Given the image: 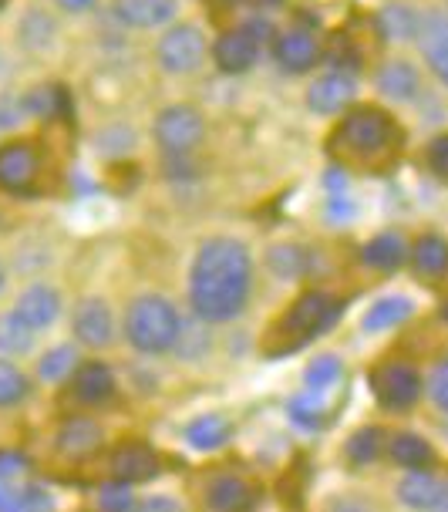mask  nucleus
<instances>
[{
	"instance_id": "obj_5",
	"label": "nucleus",
	"mask_w": 448,
	"mask_h": 512,
	"mask_svg": "<svg viewBox=\"0 0 448 512\" xmlns=\"http://www.w3.org/2000/svg\"><path fill=\"white\" fill-rule=\"evenodd\" d=\"M368 381H371L374 398L391 411H405L422 398V378H418V371L405 361L378 364V368L368 374Z\"/></svg>"
},
{
	"instance_id": "obj_19",
	"label": "nucleus",
	"mask_w": 448,
	"mask_h": 512,
	"mask_svg": "<svg viewBox=\"0 0 448 512\" xmlns=\"http://www.w3.org/2000/svg\"><path fill=\"white\" fill-rule=\"evenodd\" d=\"M206 502L213 512H250L256 492L243 479H236V475H219L206 492Z\"/></svg>"
},
{
	"instance_id": "obj_15",
	"label": "nucleus",
	"mask_w": 448,
	"mask_h": 512,
	"mask_svg": "<svg viewBox=\"0 0 448 512\" xmlns=\"http://www.w3.org/2000/svg\"><path fill=\"white\" fill-rule=\"evenodd\" d=\"M58 452L64 459H88L91 452H98L102 445V425L91 422V418H68L61 428H58V438H54Z\"/></svg>"
},
{
	"instance_id": "obj_6",
	"label": "nucleus",
	"mask_w": 448,
	"mask_h": 512,
	"mask_svg": "<svg viewBox=\"0 0 448 512\" xmlns=\"http://www.w3.org/2000/svg\"><path fill=\"white\" fill-rule=\"evenodd\" d=\"M206 122L203 112L192 105H169L166 112L155 118V142L169 155H186L203 142Z\"/></svg>"
},
{
	"instance_id": "obj_1",
	"label": "nucleus",
	"mask_w": 448,
	"mask_h": 512,
	"mask_svg": "<svg viewBox=\"0 0 448 512\" xmlns=\"http://www.w3.org/2000/svg\"><path fill=\"white\" fill-rule=\"evenodd\" d=\"M253 260L250 250L230 236H213L199 246L189 273V300L199 320L223 324L233 320L250 300Z\"/></svg>"
},
{
	"instance_id": "obj_14",
	"label": "nucleus",
	"mask_w": 448,
	"mask_h": 512,
	"mask_svg": "<svg viewBox=\"0 0 448 512\" xmlns=\"http://www.w3.org/2000/svg\"><path fill=\"white\" fill-rule=\"evenodd\" d=\"M354 91H358V88H354V78L334 71V75H324V78H317L314 85H310L307 105L314 108L317 115H337V112H344V108L354 102Z\"/></svg>"
},
{
	"instance_id": "obj_8",
	"label": "nucleus",
	"mask_w": 448,
	"mask_h": 512,
	"mask_svg": "<svg viewBox=\"0 0 448 512\" xmlns=\"http://www.w3.org/2000/svg\"><path fill=\"white\" fill-rule=\"evenodd\" d=\"M41 155L31 142H7L0 149V189L27 192L38 179Z\"/></svg>"
},
{
	"instance_id": "obj_45",
	"label": "nucleus",
	"mask_w": 448,
	"mask_h": 512,
	"mask_svg": "<svg viewBox=\"0 0 448 512\" xmlns=\"http://www.w3.org/2000/svg\"><path fill=\"white\" fill-rule=\"evenodd\" d=\"M0 502H4V489H0Z\"/></svg>"
},
{
	"instance_id": "obj_46",
	"label": "nucleus",
	"mask_w": 448,
	"mask_h": 512,
	"mask_svg": "<svg viewBox=\"0 0 448 512\" xmlns=\"http://www.w3.org/2000/svg\"><path fill=\"white\" fill-rule=\"evenodd\" d=\"M219 4H230V0H219Z\"/></svg>"
},
{
	"instance_id": "obj_21",
	"label": "nucleus",
	"mask_w": 448,
	"mask_h": 512,
	"mask_svg": "<svg viewBox=\"0 0 448 512\" xmlns=\"http://www.w3.org/2000/svg\"><path fill=\"white\" fill-rule=\"evenodd\" d=\"M418 85H422V78H418V71L411 68L408 61L384 64L381 75H378V88L388 98H398V102H411V98L418 95Z\"/></svg>"
},
{
	"instance_id": "obj_36",
	"label": "nucleus",
	"mask_w": 448,
	"mask_h": 512,
	"mask_svg": "<svg viewBox=\"0 0 448 512\" xmlns=\"http://www.w3.org/2000/svg\"><path fill=\"white\" fill-rule=\"evenodd\" d=\"M98 509L102 512H132L135 509V496L128 482H112L98 492Z\"/></svg>"
},
{
	"instance_id": "obj_35",
	"label": "nucleus",
	"mask_w": 448,
	"mask_h": 512,
	"mask_svg": "<svg viewBox=\"0 0 448 512\" xmlns=\"http://www.w3.org/2000/svg\"><path fill=\"white\" fill-rule=\"evenodd\" d=\"M267 260L280 277H297V273L304 270V253H300V246H290V243L273 246Z\"/></svg>"
},
{
	"instance_id": "obj_43",
	"label": "nucleus",
	"mask_w": 448,
	"mask_h": 512,
	"mask_svg": "<svg viewBox=\"0 0 448 512\" xmlns=\"http://www.w3.org/2000/svg\"><path fill=\"white\" fill-rule=\"evenodd\" d=\"M58 4L64 7V11L78 14V11H88V7H95V4H98V0H58Z\"/></svg>"
},
{
	"instance_id": "obj_33",
	"label": "nucleus",
	"mask_w": 448,
	"mask_h": 512,
	"mask_svg": "<svg viewBox=\"0 0 448 512\" xmlns=\"http://www.w3.org/2000/svg\"><path fill=\"white\" fill-rule=\"evenodd\" d=\"M0 512H54V502L44 489L27 486L21 492H14V496H4Z\"/></svg>"
},
{
	"instance_id": "obj_13",
	"label": "nucleus",
	"mask_w": 448,
	"mask_h": 512,
	"mask_svg": "<svg viewBox=\"0 0 448 512\" xmlns=\"http://www.w3.org/2000/svg\"><path fill=\"white\" fill-rule=\"evenodd\" d=\"M112 475L118 482H145L159 475V455L145 442H125L112 452Z\"/></svg>"
},
{
	"instance_id": "obj_4",
	"label": "nucleus",
	"mask_w": 448,
	"mask_h": 512,
	"mask_svg": "<svg viewBox=\"0 0 448 512\" xmlns=\"http://www.w3.org/2000/svg\"><path fill=\"white\" fill-rule=\"evenodd\" d=\"M395 122H391L388 112L381 108H354V112L344 115L341 128H337V142L344 145V152L358 155V159H371L378 152H388L395 145Z\"/></svg>"
},
{
	"instance_id": "obj_22",
	"label": "nucleus",
	"mask_w": 448,
	"mask_h": 512,
	"mask_svg": "<svg viewBox=\"0 0 448 512\" xmlns=\"http://www.w3.org/2000/svg\"><path fill=\"white\" fill-rule=\"evenodd\" d=\"M388 452L391 459H395L398 465H405V469H428V465L435 462V452L432 445L425 442V438L411 435V432H398L395 438L388 442Z\"/></svg>"
},
{
	"instance_id": "obj_29",
	"label": "nucleus",
	"mask_w": 448,
	"mask_h": 512,
	"mask_svg": "<svg viewBox=\"0 0 448 512\" xmlns=\"http://www.w3.org/2000/svg\"><path fill=\"white\" fill-rule=\"evenodd\" d=\"M34 344V331L17 314L0 317V351L7 354H27Z\"/></svg>"
},
{
	"instance_id": "obj_2",
	"label": "nucleus",
	"mask_w": 448,
	"mask_h": 512,
	"mask_svg": "<svg viewBox=\"0 0 448 512\" xmlns=\"http://www.w3.org/2000/svg\"><path fill=\"white\" fill-rule=\"evenodd\" d=\"M179 310L159 294L135 297L125 314V337L135 351L142 354H162L176 347L179 337Z\"/></svg>"
},
{
	"instance_id": "obj_17",
	"label": "nucleus",
	"mask_w": 448,
	"mask_h": 512,
	"mask_svg": "<svg viewBox=\"0 0 448 512\" xmlns=\"http://www.w3.org/2000/svg\"><path fill=\"white\" fill-rule=\"evenodd\" d=\"M273 54H277V61L283 64L287 71H294V75H304V71H310L320 58V48H317V38L307 31H287L277 38V48H273Z\"/></svg>"
},
{
	"instance_id": "obj_9",
	"label": "nucleus",
	"mask_w": 448,
	"mask_h": 512,
	"mask_svg": "<svg viewBox=\"0 0 448 512\" xmlns=\"http://www.w3.org/2000/svg\"><path fill=\"white\" fill-rule=\"evenodd\" d=\"M256 54H260V34H256V27L226 31L213 48L219 71H226V75H243V71H250Z\"/></svg>"
},
{
	"instance_id": "obj_10",
	"label": "nucleus",
	"mask_w": 448,
	"mask_h": 512,
	"mask_svg": "<svg viewBox=\"0 0 448 512\" xmlns=\"http://www.w3.org/2000/svg\"><path fill=\"white\" fill-rule=\"evenodd\" d=\"M75 337L88 347H105L115 337V320L112 310L102 297H85L75 307Z\"/></svg>"
},
{
	"instance_id": "obj_26",
	"label": "nucleus",
	"mask_w": 448,
	"mask_h": 512,
	"mask_svg": "<svg viewBox=\"0 0 448 512\" xmlns=\"http://www.w3.org/2000/svg\"><path fill=\"white\" fill-rule=\"evenodd\" d=\"M411 263H415L418 273L425 277H442L448 270V243L442 236H422L411 250Z\"/></svg>"
},
{
	"instance_id": "obj_20",
	"label": "nucleus",
	"mask_w": 448,
	"mask_h": 512,
	"mask_svg": "<svg viewBox=\"0 0 448 512\" xmlns=\"http://www.w3.org/2000/svg\"><path fill=\"white\" fill-rule=\"evenodd\" d=\"M179 0H115V11L132 27H159L169 24Z\"/></svg>"
},
{
	"instance_id": "obj_39",
	"label": "nucleus",
	"mask_w": 448,
	"mask_h": 512,
	"mask_svg": "<svg viewBox=\"0 0 448 512\" xmlns=\"http://www.w3.org/2000/svg\"><path fill=\"white\" fill-rule=\"evenodd\" d=\"M24 469H27V459L21 452H0V479H11V475Z\"/></svg>"
},
{
	"instance_id": "obj_7",
	"label": "nucleus",
	"mask_w": 448,
	"mask_h": 512,
	"mask_svg": "<svg viewBox=\"0 0 448 512\" xmlns=\"http://www.w3.org/2000/svg\"><path fill=\"white\" fill-rule=\"evenodd\" d=\"M155 58H159V64L169 75H189V71H196L206 58L203 31L192 24H176L172 31L162 34L159 48H155Z\"/></svg>"
},
{
	"instance_id": "obj_34",
	"label": "nucleus",
	"mask_w": 448,
	"mask_h": 512,
	"mask_svg": "<svg viewBox=\"0 0 448 512\" xmlns=\"http://www.w3.org/2000/svg\"><path fill=\"white\" fill-rule=\"evenodd\" d=\"M24 395H27V378L14 368V364L0 361V408L17 405Z\"/></svg>"
},
{
	"instance_id": "obj_16",
	"label": "nucleus",
	"mask_w": 448,
	"mask_h": 512,
	"mask_svg": "<svg viewBox=\"0 0 448 512\" xmlns=\"http://www.w3.org/2000/svg\"><path fill=\"white\" fill-rule=\"evenodd\" d=\"M418 41H422L428 68L435 71L442 85H448V14H428L418 24Z\"/></svg>"
},
{
	"instance_id": "obj_32",
	"label": "nucleus",
	"mask_w": 448,
	"mask_h": 512,
	"mask_svg": "<svg viewBox=\"0 0 448 512\" xmlns=\"http://www.w3.org/2000/svg\"><path fill=\"white\" fill-rule=\"evenodd\" d=\"M337 381H341V358H334V354H324V358H317L304 371L307 391H320V395H324L327 388H334Z\"/></svg>"
},
{
	"instance_id": "obj_28",
	"label": "nucleus",
	"mask_w": 448,
	"mask_h": 512,
	"mask_svg": "<svg viewBox=\"0 0 448 512\" xmlns=\"http://www.w3.org/2000/svg\"><path fill=\"white\" fill-rule=\"evenodd\" d=\"M418 17L408 11V7H384L381 11V31L388 41H408L418 38Z\"/></svg>"
},
{
	"instance_id": "obj_47",
	"label": "nucleus",
	"mask_w": 448,
	"mask_h": 512,
	"mask_svg": "<svg viewBox=\"0 0 448 512\" xmlns=\"http://www.w3.org/2000/svg\"><path fill=\"white\" fill-rule=\"evenodd\" d=\"M4 4H7V0H0V7H4Z\"/></svg>"
},
{
	"instance_id": "obj_25",
	"label": "nucleus",
	"mask_w": 448,
	"mask_h": 512,
	"mask_svg": "<svg viewBox=\"0 0 448 512\" xmlns=\"http://www.w3.org/2000/svg\"><path fill=\"white\" fill-rule=\"evenodd\" d=\"M411 317V300L408 297H381L368 314H364V331H391L401 320Z\"/></svg>"
},
{
	"instance_id": "obj_24",
	"label": "nucleus",
	"mask_w": 448,
	"mask_h": 512,
	"mask_svg": "<svg viewBox=\"0 0 448 512\" xmlns=\"http://www.w3.org/2000/svg\"><path fill=\"white\" fill-rule=\"evenodd\" d=\"M186 438L199 452H213V448H223L226 438H230V422L223 415H203L186 428Z\"/></svg>"
},
{
	"instance_id": "obj_31",
	"label": "nucleus",
	"mask_w": 448,
	"mask_h": 512,
	"mask_svg": "<svg viewBox=\"0 0 448 512\" xmlns=\"http://www.w3.org/2000/svg\"><path fill=\"white\" fill-rule=\"evenodd\" d=\"M381 452H384V435L378 428H361V432H354L351 442H347V459L354 465H368L378 459Z\"/></svg>"
},
{
	"instance_id": "obj_37",
	"label": "nucleus",
	"mask_w": 448,
	"mask_h": 512,
	"mask_svg": "<svg viewBox=\"0 0 448 512\" xmlns=\"http://www.w3.org/2000/svg\"><path fill=\"white\" fill-rule=\"evenodd\" d=\"M428 169L448 179V135H438V139L428 142Z\"/></svg>"
},
{
	"instance_id": "obj_3",
	"label": "nucleus",
	"mask_w": 448,
	"mask_h": 512,
	"mask_svg": "<svg viewBox=\"0 0 448 512\" xmlns=\"http://www.w3.org/2000/svg\"><path fill=\"white\" fill-rule=\"evenodd\" d=\"M341 314V300H334L324 290H307L294 300V307L283 314V320L273 327V354L280 351H294V347L307 344L310 337L324 334Z\"/></svg>"
},
{
	"instance_id": "obj_12",
	"label": "nucleus",
	"mask_w": 448,
	"mask_h": 512,
	"mask_svg": "<svg viewBox=\"0 0 448 512\" xmlns=\"http://www.w3.org/2000/svg\"><path fill=\"white\" fill-rule=\"evenodd\" d=\"M14 314L21 317L31 331H44V327H51L54 320H58V314H61L58 290L48 287V283H34V287H27L24 294L17 297Z\"/></svg>"
},
{
	"instance_id": "obj_42",
	"label": "nucleus",
	"mask_w": 448,
	"mask_h": 512,
	"mask_svg": "<svg viewBox=\"0 0 448 512\" xmlns=\"http://www.w3.org/2000/svg\"><path fill=\"white\" fill-rule=\"evenodd\" d=\"M139 512H179V502L172 496H149L139 506Z\"/></svg>"
},
{
	"instance_id": "obj_11",
	"label": "nucleus",
	"mask_w": 448,
	"mask_h": 512,
	"mask_svg": "<svg viewBox=\"0 0 448 512\" xmlns=\"http://www.w3.org/2000/svg\"><path fill=\"white\" fill-rule=\"evenodd\" d=\"M398 499L401 506L415 509V512H442L448 502V486L442 479L428 472H408L405 479L398 482Z\"/></svg>"
},
{
	"instance_id": "obj_18",
	"label": "nucleus",
	"mask_w": 448,
	"mask_h": 512,
	"mask_svg": "<svg viewBox=\"0 0 448 512\" xmlns=\"http://www.w3.org/2000/svg\"><path fill=\"white\" fill-rule=\"evenodd\" d=\"M115 395V374L102 361H85L75 371V398L85 405H102Z\"/></svg>"
},
{
	"instance_id": "obj_38",
	"label": "nucleus",
	"mask_w": 448,
	"mask_h": 512,
	"mask_svg": "<svg viewBox=\"0 0 448 512\" xmlns=\"http://www.w3.org/2000/svg\"><path fill=\"white\" fill-rule=\"evenodd\" d=\"M428 398H432L442 411H448V361H442L435 368L432 381H428Z\"/></svg>"
},
{
	"instance_id": "obj_30",
	"label": "nucleus",
	"mask_w": 448,
	"mask_h": 512,
	"mask_svg": "<svg viewBox=\"0 0 448 512\" xmlns=\"http://www.w3.org/2000/svg\"><path fill=\"white\" fill-rule=\"evenodd\" d=\"M75 364H78V351L71 344H61V347H54V351L44 354L38 371H41L44 381H64L68 374H75Z\"/></svg>"
},
{
	"instance_id": "obj_23",
	"label": "nucleus",
	"mask_w": 448,
	"mask_h": 512,
	"mask_svg": "<svg viewBox=\"0 0 448 512\" xmlns=\"http://www.w3.org/2000/svg\"><path fill=\"white\" fill-rule=\"evenodd\" d=\"M405 260H408V250H405V240H401L398 233H381L364 246V263L374 270H395Z\"/></svg>"
},
{
	"instance_id": "obj_41",
	"label": "nucleus",
	"mask_w": 448,
	"mask_h": 512,
	"mask_svg": "<svg viewBox=\"0 0 448 512\" xmlns=\"http://www.w3.org/2000/svg\"><path fill=\"white\" fill-rule=\"evenodd\" d=\"M17 122H21V102H14L11 95L0 98V125L11 128V125H17Z\"/></svg>"
},
{
	"instance_id": "obj_48",
	"label": "nucleus",
	"mask_w": 448,
	"mask_h": 512,
	"mask_svg": "<svg viewBox=\"0 0 448 512\" xmlns=\"http://www.w3.org/2000/svg\"><path fill=\"white\" fill-rule=\"evenodd\" d=\"M442 512H448V502H445V509H442Z\"/></svg>"
},
{
	"instance_id": "obj_27",
	"label": "nucleus",
	"mask_w": 448,
	"mask_h": 512,
	"mask_svg": "<svg viewBox=\"0 0 448 512\" xmlns=\"http://www.w3.org/2000/svg\"><path fill=\"white\" fill-rule=\"evenodd\" d=\"M290 418H294V425L307 428V432H314L327 422V408H324V395L320 391H304V395L290 398Z\"/></svg>"
},
{
	"instance_id": "obj_44",
	"label": "nucleus",
	"mask_w": 448,
	"mask_h": 512,
	"mask_svg": "<svg viewBox=\"0 0 448 512\" xmlns=\"http://www.w3.org/2000/svg\"><path fill=\"white\" fill-rule=\"evenodd\" d=\"M4 283H7V273H4V263H0V294H4Z\"/></svg>"
},
{
	"instance_id": "obj_40",
	"label": "nucleus",
	"mask_w": 448,
	"mask_h": 512,
	"mask_svg": "<svg viewBox=\"0 0 448 512\" xmlns=\"http://www.w3.org/2000/svg\"><path fill=\"white\" fill-rule=\"evenodd\" d=\"M327 512H371V509H368V502L358 496H337V499H331Z\"/></svg>"
}]
</instances>
